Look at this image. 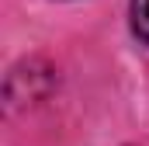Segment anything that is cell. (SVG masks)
I'll return each instance as SVG.
<instances>
[{
  "mask_svg": "<svg viewBox=\"0 0 149 146\" xmlns=\"http://www.w3.org/2000/svg\"><path fill=\"white\" fill-rule=\"evenodd\" d=\"M132 32L149 45V0H132Z\"/></svg>",
  "mask_w": 149,
  "mask_h": 146,
  "instance_id": "1",
  "label": "cell"
}]
</instances>
